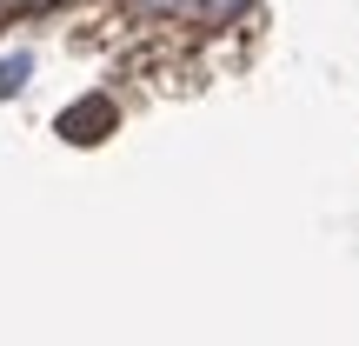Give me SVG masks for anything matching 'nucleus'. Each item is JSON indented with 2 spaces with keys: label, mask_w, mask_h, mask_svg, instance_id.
<instances>
[{
  "label": "nucleus",
  "mask_w": 359,
  "mask_h": 346,
  "mask_svg": "<svg viewBox=\"0 0 359 346\" xmlns=\"http://www.w3.org/2000/svg\"><path fill=\"white\" fill-rule=\"evenodd\" d=\"M20 80H27V60H7V67H0V93H20Z\"/></svg>",
  "instance_id": "f257e3e1"
},
{
  "label": "nucleus",
  "mask_w": 359,
  "mask_h": 346,
  "mask_svg": "<svg viewBox=\"0 0 359 346\" xmlns=\"http://www.w3.org/2000/svg\"><path fill=\"white\" fill-rule=\"evenodd\" d=\"M240 7H246V0H200L206 20H226V13H240Z\"/></svg>",
  "instance_id": "f03ea898"
}]
</instances>
